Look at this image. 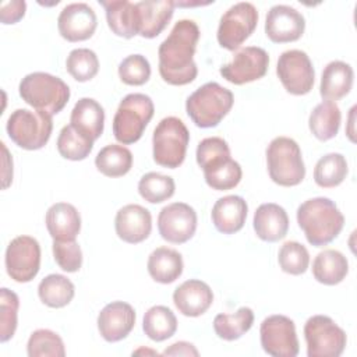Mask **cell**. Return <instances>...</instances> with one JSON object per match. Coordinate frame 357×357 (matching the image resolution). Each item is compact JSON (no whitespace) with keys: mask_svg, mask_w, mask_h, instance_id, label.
Here are the masks:
<instances>
[{"mask_svg":"<svg viewBox=\"0 0 357 357\" xmlns=\"http://www.w3.org/2000/svg\"><path fill=\"white\" fill-rule=\"evenodd\" d=\"M199 28L192 20H180L159 45V74L170 85H187L197 78L194 61Z\"/></svg>","mask_w":357,"mask_h":357,"instance_id":"6da1fadb","label":"cell"},{"mask_svg":"<svg viewBox=\"0 0 357 357\" xmlns=\"http://www.w3.org/2000/svg\"><path fill=\"white\" fill-rule=\"evenodd\" d=\"M297 223L311 245L324 247L342 231L344 216L332 199L315 197L297 208Z\"/></svg>","mask_w":357,"mask_h":357,"instance_id":"7a4b0ae2","label":"cell"},{"mask_svg":"<svg viewBox=\"0 0 357 357\" xmlns=\"http://www.w3.org/2000/svg\"><path fill=\"white\" fill-rule=\"evenodd\" d=\"M18 89L25 103L49 116L61 112L70 99L68 85L61 78L42 71L25 75Z\"/></svg>","mask_w":357,"mask_h":357,"instance_id":"3957f363","label":"cell"},{"mask_svg":"<svg viewBox=\"0 0 357 357\" xmlns=\"http://www.w3.org/2000/svg\"><path fill=\"white\" fill-rule=\"evenodd\" d=\"M234 103L233 92L218 82H206L185 100V112L197 127H216Z\"/></svg>","mask_w":357,"mask_h":357,"instance_id":"277c9868","label":"cell"},{"mask_svg":"<svg viewBox=\"0 0 357 357\" xmlns=\"http://www.w3.org/2000/svg\"><path fill=\"white\" fill-rule=\"evenodd\" d=\"M269 177L282 187L298 185L305 177V166L298 144L289 137L273 138L266 148Z\"/></svg>","mask_w":357,"mask_h":357,"instance_id":"5b68a950","label":"cell"},{"mask_svg":"<svg viewBox=\"0 0 357 357\" xmlns=\"http://www.w3.org/2000/svg\"><path fill=\"white\" fill-rule=\"evenodd\" d=\"M155 106L152 99L145 93L126 95L113 117L114 138L124 145L137 142L151 119L153 117Z\"/></svg>","mask_w":357,"mask_h":357,"instance_id":"8992f818","label":"cell"},{"mask_svg":"<svg viewBox=\"0 0 357 357\" xmlns=\"http://www.w3.org/2000/svg\"><path fill=\"white\" fill-rule=\"evenodd\" d=\"M190 142V132L183 120L174 116L162 119L153 130V160L167 169L178 167L184 159Z\"/></svg>","mask_w":357,"mask_h":357,"instance_id":"52a82bcc","label":"cell"},{"mask_svg":"<svg viewBox=\"0 0 357 357\" xmlns=\"http://www.w3.org/2000/svg\"><path fill=\"white\" fill-rule=\"evenodd\" d=\"M6 130L15 145L26 151H36L50 139L53 121L52 116L43 112L17 109L10 114Z\"/></svg>","mask_w":357,"mask_h":357,"instance_id":"ba28073f","label":"cell"},{"mask_svg":"<svg viewBox=\"0 0 357 357\" xmlns=\"http://www.w3.org/2000/svg\"><path fill=\"white\" fill-rule=\"evenodd\" d=\"M308 357H339L347 343L346 332L326 315H312L304 325Z\"/></svg>","mask_w":357,"mask_h":357,"instance_id":"9c48e42d","label":"cell"},{"mask_svg":"<svg viewBox=\"0 0 357 357\" xmlns=\"http://www.w3.org/2000/svg\"><path fill=\"white\" fill-rule=\"evenodd\" d=\"M258 24V11L254 4L240 1L233 4L222 17L218 26V42L227 50L238 49L254 32Z\"/></svg>","mask_w":357,"mask_h":357,"instance_id":"30bf717a","label":"cell"},{"mask_svg":"<svg viewBox=\"0 0 357 357\" xmlns=\"http://www.w3.org/2000/svg\"><path fill=\"white\" fill-rule=\"evenodd\" d=\"M6 271L8 276L18 282H31L40 268V245L31 236H18L10 241L6 250Z\"/></svg>","mask_w":357,"mask_h":357,"instance_id":"8fae6325","label":"cell"},{"mask_svg":"<svg viewBox=\"0 0 357 357\" xmlns=\"http://www.w3.org/2000/svg\"><path fill=\"white\" fill-rule=\"evenodd\" d=\"M261 346L273 357H296L298 354V339L294 322L286 315H269L259 326Z\"/></svg>","mask_w":357,"mask_h":357,"instance_id":"7c38bea8","label":"cell"},{"mask_svg":"<svg viewBox=\"0 0 357 357\" xmlns=\"http://www.w3.org/2000/svg\"><path fill=\"white\" fill-rule=\"evenodd\" d=\"M276 74L291 95H305L314 86L315 71L308 54L298 49H290L279 56Z\"/></svg>","mask_w":357,"mask_h":357,"instance_id":"4fadbf2b","label":"cell"},{"mask_svg":"<svg viewBox=\"0 0 357 357\" xmlns=\"http://www.w3.org/2000/svg\"><path fill=\"white\" fill-rule=\"evenodd\" d=\"M268 66L269 56L265 49L245 46L237 50L233 60L222 66L219 73L226 81L234 85H243L262 78L268 71Z\"/></svg>","mask_w":357,"mask_h":357,"instance_id":"5bb4252c","label":"cell"},{"mask_svg":"<svg viewBox=\"0 0 357 357\" xmlns=\"http://www.w3.org/2000/svg\"><path fill=\"white\" fill-rule=\"evenodd\" d=\"M197 212L185 202H173L162 208L158 230L163 240L173 244L188 241L197 230Z\"/></svg>","mask_w":357,"mask_h":357,"instance_id":"9a60e30c","label":"cell"},{"mask_svg":"<svg viewBox=\"0 0 357 357\" xmlns=\"http://www.w3.org/2000/svg\"><path fill=\"white\" fill-rule=\"evenodd\" d=\"M305 29V20L300 11L286 4H276L269 8L265 18V33L275 43L294 42L301 38Z\"/></svg>","mask_w":357,"mask_h":357,"instance_id":"2e32d148","label":"cell"},{"mask_svg":"<svg viewBox=\"0 0 357 357\" xmlns=\"http://www.w3.org/2000/svg\"><path fill=\"white\" fill-rule=\"evenodd\" d=\"M98 26V18L86 3L67 4L59 14L57 28L60 35L68 42L89 39Z\"/></svg>","mask_w":357,"mask_h":357,"instance_id":"e0dca14e","label":"cell"},{"mask_svg":"<svg viewBox=\"0 0 357 357\" xmlns=\"http://www.w3.org/2000/svg\"><path fill=\"white\" fill-rule=\"evenodd\" d=\"M135 325V311L124 301H112L106 304L98 315V331L109 342L126 339Z\"/></svg>","mask_w":357,"mask_h":357,"instance_id":"ac0fdd59","label":"cell"},{"mask_svg":"<svg viewBox=\"0 0 357 357\" xmlns=\"http://www.w3.org/2000/svg\"><path fill=\"white\" fill-rule=\"evenodd\" d=\"M114 229L123 241L130 244L142 243L149 237L152 230L151 212L138 204L124 205L116 213Z\"/></svg>","mask_w":357,"mask_h":357,"instance_id":"d6986e66","label":"cell"},{"mask_svg":"<svg viewBox=\"0 0 357 357\" xmlns=\"http://www.w3.org/2000/svg\"><path fill=\"white\" fill-rule=\"evenodd\" d=\"M173 303L178 312L194 318L208 311L213 303V293L205 282L188 279L174 290Z\"/></svg>","mask_w":357,"mask_h":357,"instance_id":"ffe728a7","label":"cell"},{"mask_svg":"<svg viewBox=\"0 0 357 357\" xmlns=\"http://www.w3.org/2000/svg\"><path fill=\"white\" fill-rule=\"evenodd\" d=\"M106 11L107 25L117 36L130 39L139 35V13L135 3L128 0H100Z\"/></svg>","mask_w":357,"mask_h":357,"instance_id":"44dd1931","label":"cell"},{"mask_svg":"<svg viewBox=\"0 0 357 357\" xmlns=\"http://www.w3.org/2000/svg\"><path fill=\"white\" fill-rule=\"evenodd\" d=\"M248 206L240 195H226L219 198L211 212L212 223L223 234H233L243 229L247 219Z\"/></svg>","mask_w":357,"mask_h":357,"instance_id":"7402d4cb","label":"cell"},{"mask_svg":"<svg viewBox=\"0 0 357 357\" xmlns=\"http://www.w3.org/2000/svg\"><path fill=\"white\" fill-rule=\"evenodd\" d=\"M252 226L261 240L275 243L287 234L289 216L284 208L278 204H261L254 213Z\"/></svg>","mask_w":357,"mask_h":357,"instance_id":"603a6c76","label":"cell"},{"mask_svg":"<svg viewBox=\"0 0 357 357\" xmlns=\"http://www.w3.org/2000/svg\"><path fill=\"white\" fill-rule=\"evenodd\" d=\"M46 229L53 240H75L81 230V216L77 208L68 202L53 204L45 218Z\"/></svg>","mask_w":357,"mask_h":357,"instance_id":"cb8c5ba5","label":"cell"},{"mask_svg":"<svg viewBox=\"0 0 357 357\" xmlns=\"http://www.w3.org/2000/svg\"><path fill=\"white\" fill-rule=\"evenodd\" d=\"M139 13V35L142 38L158 36L173 17L174 1L144 0L135 3Z\"/></svg>","mask_w":357,"mask_h":357,"instance_id":"d4e9b609","label":"cell"},{"mask_svg":"<svg viewBox=\"0 0 357 357\" xmlns=\"http://www.w3.org/2000/svg\"><path fill=\"white\" fill-rule=\"evenodd\" d=\"M353 79L354 73L351 66L340 60H333L322 71L319 93L325 100H339L350 92Z\"/></svg>","mask_w":357,"mask_h":357,"instance_id":"484cf974","label":"cell"},{"mask_svg":"<svg viewBox=\"0 0 357 357\" xmlns=\"http://www.w3.org/2000/svg\"><path fill=\"white\" fill-rule=\"evenodd\" d=\"M70 124L91 139H98L105 127V110L92 98H81L73 107Z\"/></svg>","mask_w":357,"mask_h":357,"instance_id":"4316f807","label":"cell"},{"mask_svg":"<svg viewBox=\"0 0 357 357\" xmlns=\"http://www.w3.org/2000/svg\"><path fill=\"white\" fill-rule=\"evenodd\" d=\"M181 254L169 247H158L149 254L148 272L151 278L162 284H169L177 280L183 273Z\"/></svg>","mask_w":357,"mask_h":357,"instance_id":"83f0119b","label":"cell"},{"mask_svg":"<svg viewBox=\"0 0 357 357\" xmlns=\"http://www.w3.org/2000/svg\"><path fill=\"white\" fill-rule=\"evenodd\" d=\"M347 273V258L337 250H324L312 262V275L315 280L326 286H335L343 282Z\"/></svg>","mask_w":357,"mask_h":357,"instance_id":"f1b7e54d","label":"cell"},{"mask_svg":"<svg viewBox=\"0 0 357 357\" xmlns=\"http://www.w3.org/2000/svg\"><path fill=\"white\" fill-rule=\"evenodd\" d=\"M340 109L336 102L324 100L314 107L308 119V127L312 135L319 141L332 139L340 127Z\"/></svg>","mask_w":357,"mask_h":357,"instance_id":"f546056e","label":"cell"},{"mask_svg":"<svg viewBox=\"0 0 357 357\" xmlns=\"http://www.w3.org/2000/svg\"><path fill=\"white\" fill-rule=\"evenodd\" d=\"M75 294L73 282L64 275L50 273L43 278L38 286L40 301L50 308H61L70 304Z\"/></svg>","mask_w":357,"mask_h":357,"instance_id":"4dcf8cb0","label":"cell"},{"mask_svg":"<svg viewBox=\"0 0 357 357\" xmlns=\"http://www.w3.org/2000/svg\"><path fill=\"white\" fill-rule=\"evenodd\" d=\"M142 329L151 340L163 342L176 333L177 318L169 307L153 305L144 315Z\"/></svg>","mask_w":357,"mask_h":357,"instance_id":"1f68e13d","label":"cell"},{"mask_svg":"<svg viewBox=\"0 0 357 357\" xmlns=\"http://www.w3.org/2000/svg\"><path fill=\"white\" fill-rule=\"evenodd\" d=\"M95 166L107 177H121L127 174L132 166V153L123 145L110 144L98 152Z\"/></svg>","mask_w":357,"mask_h":357,"instance_id":"d6a6232c","label":"cell"},{"mask_svg":"<svg viewBox=\"0 0 357 357\" xmlns=\"http://www.w3.org/2000/svg\"><path fill=\"white\" fill-rule=\"evenodd\" d=\"M254 324V312L250 307H241L234 314H218L213 319L215 333L227 342L240 339Z\"/></svg>","mask_w":357,"mask_h":357,"instance_id":"836d02e7","label":"cell"},{"mask_svg":"<svg viewBox=\"0 0 357 357\" xmlns=\"http://www.w3.org/2000/svg\"><path fill=\"white\" fill-rule=\"evenodd\" d=\"M349 173L347 160L342 153H326L317 162L314 167V181L322 188L337 187L343 183Z\"/></svg>","mask_w":357,"mask_h":357,"instance_id":"e575fe53","label":"cell"},{"mask_svg":"<svg viewBox=\"0 0 357 357\" xmlns=\"http://www.w3.org/2000/svg\"><path fill=\"white\" fill-rule=\"evenodd\" d=\"M93 148V139L77 131L71 124L64 126L57 138L59 153L68 160H84Z\"/></svg>","mask_w":357,"mask_h":357,"instance_id":"d590c367","label":"cell"},{"mask_svg":"<svg viewBox=\"0 0 357 357\" xmlns=\"http://www.w3.org/2000/svg\"><path fill=\"white\" fill-rule=\"evenodd\" d=\"M176 184L173 177L149 172L139 178L138 192L149 204H160L173 197Z\"/></svg>","mask_w":357,"mask_h":357,"instance_id":"8d00e7d4","label":"cell"},{"mask_svg":"<svg viewBox=\"0 0 357 357\" xmlns=\"http://www.w3.org/2000/svg\"><path fill=\"white\" fill-rule=\"evenodd\" d=\"M197 163L202 172L213 170L230 159V148L220 137L204 138L197 146Z\"/></svg>","mask_w":357,"mask_h":357,"instance_id":"74e56055","label":"cell"},{"mask_svg":"<svg viewBox=\"0 0 357 357\" xmlns=\"http://www.w3.org/2000/svg\"><path fill=\"white\" fill-rule=\"evenodd\" d=\"M29 357H64L66 349L61 337L50 329H36L26 343Z\"/></svg>","mask_w":357,"mask_h":357,"instance_id":"f35d334b","label":"cell"},{"mask_svg":"<svg viewBox=\"0 0 357 357\" xmlns=\"http://www.w3.org/2000/svg\"><path fill=\"white\" fill-rule=\"evenodd\" d=\"M66 68L74 79L85 82L92 79L98 74L99 60L93 50L86 47H78L71 50L67 56Z\"/></svg>","mask_w":357,"mask_h":357,"instance_id":"ab89813d","label":"cell"},{"mask_svg":"<svg viewBox=\"0 0 357 357\" xmlns=\"http://www.w3.org/2000/svg\"><path fill=\"white\" fill-rule=\"evenodd\" d=\"M278 262L283 272L289 275H301L310 264L308 250L298 241H286L278 254Z\"/></svg>","mask_w":357,"mask_h":357,"instance_id":"60d3db41","label":"cell"},{"mask_svg":"<svg viewBox=\"0 0 357 357\" xmlns=\"http://www.w3.org/2000/svg\"><path fill=\"white\" fill-rule=\"evenodd\" d=\"M20 300L18 296L7 287L0 289V342L10 340L17 329Z\"/></svg>","mask_w":357,"mask_h":357,"instance_id":"b9f144b4","label":"cell"},{"mask_svg":"<svg viewBox=\"0 0 357 357\" xmlns=\"http://www.w3.org/2000/svg\"><path fill=\"white\" fill-rule=\"evenodd\" d=\"M205 181L206 184L218 191H226V190H231L236 185H238V183L241 181L243 177V170L238 162H236L234 159H229L227 162H225L222 166L205 172L204 173Z\"/></svg>","mask_w":357,"mask_h":357,"instance_id":"7bdbcfd3","label":"cell"},{"mask_svg":"<svg viewBox=\"0 0 357 357\" xmlns=\"http://www.w3.org/2000/svg\"><path fill=\"white\" fill-rule=\"evenodd\" d=\"M119 77L127 85H144L151 77V64L142 54H130L119 64Z\"/></svg>","mask_w":357,"mask_h":357,"instance_id":"ee69618b","label":"cell"},{"mask_svg":"<svg viewBox=\"0 0 357 357\" xmlns=\"http://www.w3.org/2000/svg\"><path fill=\"white\" fill-rule=\"evenodd\" d=\"M53 257L64 272H77L82 265V251L75 240H53Z\"/></svg>","mask_w":357,"mask_h":357,"instance_id":"f6af8a7d","label":"cell"},{"mask_svg":"<svg viewBox=\"0 0 357 357\" xmlns=\"http://www.w3.org/2000/svg\"><path fill=\"white\" fill-rule=\"evenodd\" d=\"M26 10V3L24 0H11L1 3L0 8V20L3 24H15L24 15Z\"/></svg>","mask_w":357,"mask_h":357,"instance_id":"bcb514c9","label":"cell"},{"mask_svg":"<svg viewBox=\"0 0 357 357\" xmlns=\"http://www.w3.org/2000/svg\"><path fill=\"white\" fill-rule=\"evenodd\" d=\"M162 356H199V351L195 349V346L192 343L188 342H176L173 344H170L163 353Z\"/></svg>","mask_w":357,"mask_h":357,"instance_id":"7dc6e473","label":"cell"},{"mask_svg":"<svg viewBox=\"0 0 357 357\" xmlns=\"http://www.w3.org/2000/svg\"><path fill=\"white\" fill-rule=\"evenodd\" d=\"M158 354L155 350H146V349H138L135 351H132V354Z\"/></svg>","mask_w":357,"mask_h":357,"instance_id":"c3c4849f","label":"cell"}]
</instances>
